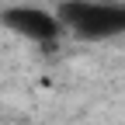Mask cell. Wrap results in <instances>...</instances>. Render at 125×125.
I'll list each match as a JSON object with an SVG mask.
<instances>
[{
  "mask_svg": "<svg viewBox=\"0 0 125 125\" xmlns=\"http://www.w3.org/2000/svg\"><path fill=\"white\" fill-rule=\"evenodd\" d=\"M80 38H108L125 31V7L122 4H90L87 14L73 24Z\"/></svg>",
  "mask_w": 125,
  "mask_h": 125,
  "instance_id": "obj_1",
  "label": "cell"
},
{
  "mask_svg": "<svg viewBox=\"0 0 125 125\" xmlns=\"http://www.w3.org/2000/svg\"><path fill=\"white\" fill-rule=\"evenodd\" d=\"M4 21H7L14 31H21V35L35 38V42H52V38H59V21L52 18V14L38 10V7H14V10L4 14Z\"/></svg>",
  "mask_w": 125,
  "mask_h": 125,
  "instance_id": "obj_2",
  "label": "cell"
}]
</instances>
